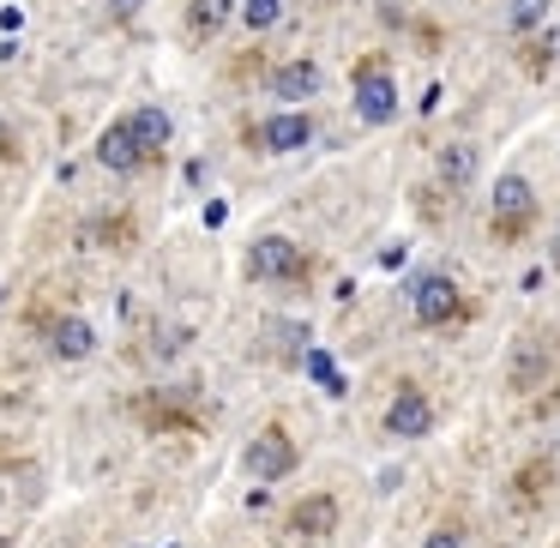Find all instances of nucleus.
<instances>
[{
	"instance_id": "2eb2a0df",
	"label": "nucleus",
	"mask_w": 560,
	"mask_h": 548,
	"mask_svg": "<svg viewBox=\"0 0 560 548\" xmlns=\"http://www.w3.org/2000/svg\"><path fill=\"white\" fill-rule=\"evenodd\" d=\"M548 7H555V0H512V7H506V31H512V37L542 31L548 25Z\"/></svg>"
},
{
	"instance_id": "9d476101",
	"label": "nucleus",
	"mask_w": 560,
	"mask_h": 548,
	"mask_svg": "<svg viewBox=\"0 0 560 548\" xmlns=\"http://www.w3.org/2000/svg\"><path fill=\"white\" fill-rule=\"evenodd\" d=\"M127 127H133V139H139V151H145V158H158V151H170V145H175V121L158 109V103L133 109V115H127Z\"/></svg>"
},
{
	"instance_id": "aec40b11",
	"label": "nucleus",
	"mask_w": 560,
	"mask_h": 548,
	"mask_svg": "<svg viewBox=\"0 0 560 548\" xmlns=\"http://www.w3.org/2000/svg\"><path fill=\"white\" fill-rule=\"evenodd\" d=\"M422 548H464V530H458V524H440V530L422 536Z\"/></svg>"
},
{
	"instance_id": "39448f33",
	"label": "nucleus",
	"mask_w": 560,
	"mask_h": 548,
	"mask_svg": "<svg viewBox=\"0 0 560 548\" xmlns=\"http://www.w3.org/2000/svg\"><path fill=\"white\" fill-rule=\"evenodd\" d=\"M386 434L392 440H422L434 434V398H428L422 386H398L386 404Z\"/></svg>"
},
{
	"instance_id": "20e7f679",
	"label": "nucleus",
	"mask_w": 560,
	"mask_h": 548,
	"mask_svg": "<svg viewBox=\"0 0 560 548\" xmlns=\"http://www.w3.org/2000/svg\"><path fill=\"white\" fill-rule=\"evenodd\" d=\"M247 271L266 278V283H295L307 271V259H302V247H295L290 235H259V242L247 247Z\"/></svg>"
},
{
	"instance_id": "dca6fc26",
	"label": "nucleus",
	"mask_w": 560,
	"mask_h": 548,
	"mask_svg": "<svg viewBox=\"0 0 560 548\" xmlns=\"http://www.w3.org/2000/svg\"><path fill=\"white\" fill-rule=\"evenodd\" d=\"M506 380H512L518 392H530L536 380H542V350H518V355L506 362Z\"/></svg>"
},
{
	"instance_id": "4468645a",
	"label": "nucleus",
	"mask_w": 560,
	"mask_h": 548,
	"mask_svg": "<svg viewBox=\"0 0 560 548\" xmlns=\"http://www.w3.org/2000/svg\"><path fill=\"white\" fill-rule=\"evenodd\" d=\"M235 13V0H194L187 7V25H194V37H211V31H223Z\"/></svg>"
},
{
	"instance_id": "a211bd4d",
	"label": "nucleus",
	"mask_w": 560,
	"mask_h": 548,
	"mask_svg": "<svg viewBox=\"0 0 560 548\" xmlns=\"http://www.w3.org/2000/svg\"><path fill=\"white\" fill-rule=\"evenodd\" d=\"M307 374H314V380H326V392H331V398H343V380H338V368H331V355H326V350H307Z\"/></svg>"
},
{
	"instance_id": "f257e3e1",
	"label": "nucleus",
	"mask_w": 560,
	"mask_h": 548,
	"mask_svg": "<svg viewBox=\"0 0 560 548\" xmlns=\"http://www.w3.org/2000/svg\"><path fill=\"white\" fill-rule=\"evenodd\" d=\"M410 314L416 326H452V319H464V290L446 271H422V278H410Z\"/></svg>"
},
{
	"instance_id": "423d86ee",
	"label": "nucleus",
	"mask_w": 560,
	"mask_h": 548,
	"mask_svg": "<svg viewBox=\"0 0 560 548\" xmlns=\"http://www.w3.org/2000/svg\"><path fill=\"white\" fill-rule=\"evenodd\" d=\"M242 470L254 476V482H283V476L295 470V440L283 434V428H266V434L242 452Z\"/></svg>"
},
{
	"instance_id": "7ed1b4c3",
	"label": "nucleus",
	"mask_w": 560,
	"mask_h": 548,
	"mask_svg": "<svg viewBox=\"0 0 560 548\" xmlns=\"http://www.w3.org/2000/svg\"><path fill=\"white\" fill-rule=\"evenodd\" d=\"M355 121L362 127L398 121V85H392L386 67H362V73H355Z\"/></svg>"
},
{
	"instance_id": "9b49d317",
	"label": "nucleus",
	"mask_w": 560,
	"mask_h": 548,
	"mask_svg": "<svg viewBox=\"0 0 560 548\" xmlns=\"http://www.w3.org/2000/svg\"><path fill=\"white\" fill-rule=\"evenodd\" d=\"M470 182H476V145H440V187L446 194H470Z\"/></svg>"
},
{
	"instance_id": "6e6552de",
	"label": "nucleus",
	"mask_w": 560,
	"mask_h": 548,
	"mask_svg": "<svg viewBox=\"0 0 560 548\" xmlns=\"http://www.w3.org/2000/svg\"><path fill=\"white\" fill-rule=\"evenodd\" d=\"M319 85H326L319 61H283V67H271V97L290 103V109H302L307 97H319Z\"/></svg>"
},
{
	"instance_id": "1a4fd4ad",
	"label": "nucleus",
	"mask_w": 560,
	"mask_h": 548,
	"mask_svg": "<svg viewBox=\"0 0 560 548\" xmlns=\"http://www.w3.org/2000/svg\"><path fill=\"white\" fill-rule=\"evenodd\" d=\"M97 163H103V170H115V175H133L139 163H145V151H139L133 127H127V121H115L109 133L97 139Z\"/></svg>"
},
{
	"instance_id": "f8f14e48",
	"label": "nucleus",
	"mask_w": 560,
	"mask_h": 548,
	"mask_svg": "<svg viewBox=\"0 0 560 548\" xmlns=\"http://www.w3.org/2000/svg\"><path fill=\"white\" fill-rule=\"evenodd\" d=\"M290 530H295V536H326V530H338V500H331V494H307L302 506L290 512Z\"/></svg>"
},
{
	"instance_id": "6ab92c4d",
	"label": "nucleus",
	"mask_w": 560,
	"mask_h": 548,
	"mask_svg": "<svg viewBox=\"0 0 560 548\" xmlns=\"http://www.w3.org/2000/svg\"><path fill=\"white\" fill-rule=\"evenodd\" d=\"M555 55H560V31H548V37L524 55V67H530V73H548V61H555Z\"/></svg>"
},
{
	"instance_id": "f03ea898",
	"label": "nucleus",
	"mask_w": 560,
	"mask_h": 548,
	"mask_svg": "<svg viewBox=\"0 0 560 548\" xmlns=\"http://www.w3.org/2000/svg\"><path fill=\"white\" fill-rule=\"evenodd\" d=\"M530 218H536V194H530V182L506 170V175L494 182V199H488V223H494L500 242H512V235L530 230Z\"/></svg>"
},
{
	"instance_id": "f3484780",
	"label": "nucleus",
	"mask_w": 560,
	"mask_h": 548,
	"mask_svg": "<svg viewBox=\"0 0 560 548\" xmlns=\"http://www.w3.org/2000/svg\"><path fill=\"white\" fill-rule=\"evenodd\" d=\"M283 19V0H242V25L247 31H271Z\"/></svg>"
},
{
	"instance_id": "0eeeda50",
	"label": "nucleus",
	"mask_w": 560,
	"mask_h": 548,
	"mask_svg": "<svg viewBox=\"0 0 560 548\" xmlns=\"http://www.w3.org/2000/svg\"><path fill=\"white\" fill-rule=\"evenodd\" d=\"M259 145H266L271 158L307 151V145H314V115H302V109H278V115H266V127H259Z\"/></svg>"
},
{
	"instance_id": "5701e85b",
	"label": "nucleus",
	"mask_w": 560,
	"mask_h": 548,
	"mask_svg": "<svg viewBox=\"0 0 560 548\" xmlns=\"http://www.w3.org/2000/svg\"><path fill=\"white\" fill-rule=\"evenodd\" d=\"M0 158H13V127H7V115H0Z\"/></svg>"
},
{
	"instance_id": "4be33fe9",
	"label": "nucleus",
	"mask_w": 560,
	"mask_h": 548,
	"mask_svg": "<svg viewBox=\"0 0 560 548\" xmlns=\"http://www.w3.org/2000/svg\"><path fill=\"white\" fill-rule=\"evenodd\" d=\"M223 218H230V206H223V199H211V206H206V230H223Z\"/></svg>"
},
{
	"instance_id": "412c9836",
	"label": "nucleus",
	"mask_w": 560,
	"mask_h": 548,
	"mask_svg": "<svg viewBox=\"0 0 560 548\" xmlns=\"http://www.w3.org/2000/svg\"><path fill=\"white\" fill-rule=\"evenodd\" d=\"M109 13L115 19H139V13H145V0H109Z\"/></svg>"
},
{
	"instance_id": "ddd939ff",
	"label": "nucleus",
	"mask_w": 560,
	"mask_h": 548,
	"mask_svg": "<svg viewBox=\"0 0 560 548\" xmlns=\"http://www.w3.org/2000/svg\"><path fill=\"white\" fill-rule=\"evenodd\" d=\"M91 350H97L91 319H61V326H55V355H61V362H85Z\"/></svg>"
}]
</instances>
